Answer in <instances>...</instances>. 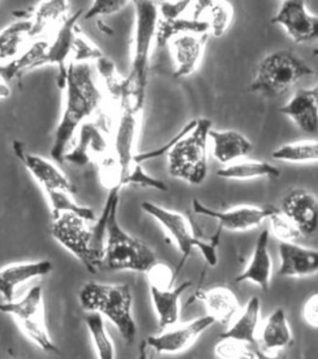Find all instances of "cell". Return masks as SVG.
Instances as JSON below:
<instances>
[{
  "label": "cell",
  "instance_id": "cell-1",
  "mask_svg": "<svg viewBox=\"0 0 318 359\" xmlns=\"http://www.w3.org/2000/svg\"><path fill=\"white\" fill-rule=\"evenodd\" d=\"M62 90L65 95L64 108L50 149V157L57 163H64L69 142L83 123L90 121L101 111L106 97L95 79L90 62H71L67 66Z\"/></svg>",
  "mask_w": 318,
  "mask_h": 359
},
{
  "label": "cell",
  "instance_id": "cell-2",
  "mask_svg": "<svg viewBox=\"0 0 318 359\" xmlns=\"http://www.w3.org/2000/svg\"><path fill=\"white\" fill-rule=\"evenodd\" d=\"M133 4L135 11L134 32L132 40L131 65L128 74L125 77L123 101H128L135 108L143 111L159 13L158 6L153 1L138 0L133 1Z\"/></svg>",
  "mask_w": 318,
  "mask_h": 359
},
{
  "label": "cell",
  "instance_id": "cell-3",
  "mask_svg": "<svg viewBox=\"0 0 318 359\" xmlns=\"http://www.w3.org/2000/svg\"><path fill=\"white\" fill-rule=\"evenodd\" d=\"M212 121L192 120L184 127L167 151L169 174L188 184H201L207 176L208 133Z\"/></svg>",
  "mask_w": 318,
  "mask_h": 359
},
{
  "label": "cell",
  "instance_id": "cell-4",
  "mask_svg": "<svg viewBox=\"0 0 318 359\" xmlns=\"http://www.w3.org/2000/svg\"><path fill=\"white\" fill-rule=\"evenodd\" d=\"M79 303L88 313H97L111 321L127 343L134 341L138 327L133 316V296L130 286L86 283L79 292Z\"/></svg>",
  "mask_w": 318,
  "mask_h": 359
},
{
  "label": "cell",
  "instance_id": "cell-5",
  "mask_svg": "<svg viewBox=\"0 0 318 359\" xmlns=\"http://www.w3.org/2000/svg\"><path fill=\"white\" fill-rule=\"evenodd\" d=\"M118 201H114L106 217L103 265L111 271L146 273L157 262L155 250L123 230L118 223Z\"/></svg>",
  "mask_w": 318,
  "mask_h": 359
},
{
  "label": "cell",
  "instance_id": "cell-6",
  "mask_svg": "<svg viewBox=\"0 0 318 359\" xmlns=\"http://www.w3.org/2000/svg\"><path fill=\"white\" fill-rule=\"evenodd\" d=\"M314 74V69L293 52L282 49L268 54L257 67L250 91L265 97H279L290 91L302 78Z\"/></svg>",
  "mask_w": 318,
  "mask_h": 359
},
{
  "label": "cell",
  "instance_id": "cell-7",
  "mask_svg": "<svg viewBox=\"0 0 318 359\" xmlns=\"http://www.w3.org/2000/svg\"><path fill=\"white\" fill-rule=\"evenodd\" d=\"M91 223L77 213H59L52 216L50 235L90 273H96L103 265V255L95 245L94 225Z\"/></svg>",
  "mask_w": 318,
  "mask_h": 359
},
{
  "label": "cell",
  "instance_id": "cell-8",
  "mask_svg": "<svg viewBox=\"0 0 318 359\" xmlns=\"http://www.w3.org/2000/svg\"><path fill=\"white\" fill-rule=\"evenodd\" d=\"M0 311L13 316L22 333L35 346L49 355L59 353L57 344L49 334L46 323L45 301L41 286H33L20 299L0 303Z\"/></svg>",
  "mask_w": 318,
  "mask_h": 359
},
{
  "label": "cell",
  "instance_id": "cell-9",
  "mask_svg": "<svg viewBox=\"0 0 318 359\" xmlns=\"http://www.w3.org/2000/svg\"><path fill=\"white\" fill-rule=\"evenodd\" d=\"M141 210L158 222L160 226L172 237L182 254V264L191 257L194 248L199 249L209 266L218 264L216 242H206L196 236L192 223L180 212L153 204L151 201L141 203Z\"/></svg>",
  "mask_w": 318,
  "mask_h": 359
},
{
  "label": "cell",
  "instance_id": "cell-10",
  "mask_svg": "<svg viewBox=\"0 0 318 359\" xmlns=\"http://www.w3.org/2000/svg\"><path fill=\"white\" fill-rule=\"evenodd\" d=\"M214 323V318L209 315H202L187 323H176L159 334L150 335L145 343L159 355H179L191 348Z\"/></svg>",
  "mask_w": 318,
  "mask_h": 359
},
{
  "label": "cell",
  "instance_id": "cell-11",
  "mask_svg": "<svg viewBox=\"0 0 318 359\" xmlns=\"http://www.w3.org/2000/svg\"><path fill=\"white\" fill-rule=\"evenodd\" d=\"M193 210L196 215L216 219L221 230L228 231H248L261 225L265 219L279 212L280 210L274 205H242L226 211L209 208L198 199L192 201Z\"/></svg>",
  "mask_w": 318,
  "mask_h": 359
},
{
  "label": "cell",
  "instance_id": "cell-12",
  "mask_svg": "<svg viewBox=\"0 0 318 359\" xmlns=\"http://www.w3.org/2000/svg\"><path fill=\"white\" fill-rule=\"evenodd\" d=\"M82 15H84L83 10H78L74 15L66 17L62 25L54 30L53 36L49 39L48 47L40 62V67L55 66L59 69L57 86L62 89L65 84L67 66L72 62L74 41L78 32L81 30L78 21L81 20Z\"/></svg>",
  "mask_w": 318,
  "mask_h": 359
},
{
  "label": "cell",
  "instance_id": "cell-13",
  "mask_svg": "<svg viewBox=\"0 0 318 359\" xmlns=\"http://www.w3.org/2000/svg\"><path fill=\"white\" fill-rule=\"evenodd\" d=\"M13 149L17 158L21 161L25 169L33 176L43 192L64 191L72 196L76 193L74 184L66 176L65 172L57 167V164H54L45 157L27 151L25 145L18 140L13 142Z\"/></svg>",
  "mask_w": 318,
  "mask_h": 359
},
{
  "label": "cell",
  "instance_id": "cell-14",
  "mask_svg": "<svg viewBox=\"0 0 318 359\" xmlns=\"http://www.w3.org/2000/svg\"><path fill=\"white\" fill-rule=\"evenodd\" d=\"M272 23L282 25L289 37L297 43L318 39V17L309 13L303 0H284Z\"/></svg>",
  "mask_w": 318,
  "mask_h": 359
},
{
  "label": "cell",
  "instance_id": "cell-15",
  "mask_svg": "<svg viewBox=\"0 0 318 359\" xmlns=\"http://www.w3.org/2000/svg\"><path fill=\"white\" fill-rule=\"evenodd\" d=\"M280 212L298 229L303 237L318 231V198L305 189H293L282 199Z\"/></svg>",
  "mask_w": 318,
  "mask_h": 359
},
{
  "label": "cell",
  "instance_id": "cell-16",
  "mask_svg": "<svg viewBox=\"0 0 318 359\" xmlns=\"http://www.w3.org/2000/svg\"><path fill=\"white\" fill-rule=\"evenodd\" d=\"M111 143L99 123L88 121L78 130L77 143L74 149L66 151L64 162L83 167L91 162L92 157L102 159L111 154Z\"/></svg>",
  "mask_w": 318,
  "mask_h": 359
},
{
  "label": "cell",
  "instance_id": "cell-17",
  "mask_svg": "<svg viewBox=\"0 0 318 359\" xmlns=\"http://www.w3.org/2000/svg\"><path fill=\"white\" fill-rule=\"evenodd\" d=\"M53 269L49 260L13 262L0 269V296L4 302L15 301L16 292L27 283L48 276Z\"/></svg>",
  "mask_w": 318,
  "mask_h": 359
},
{
  "label": "cell",
  "instance_id": "cell-18",
  "mask_svg": "<svg viewBox=\"0 0 318 359\" xmlns=\"http://www.w3.org/2000/svg\"><path fill=\"white\" fill-rule=\"evenodd\" d=\"M279 111L292 118L303 132L307 135L318 133V84L297 90Z\"/></svg>",
  "mask_w": 318,
  "mask_h": 359
},
{
  "label": "cell",
  "instance_id": "cell-19",
  "mask_svg": "<svg viewBox=\"0 0 318 359\" xmlns=\"http://www.w3.org/2000/svg\"><path fill=\"white\" fill-rule=\"evenodd\" d=\"M208 35H194L184 34L176 36L169 42L172 59L175 62V78H184L195 72L200 65L204 55L205 46Z\"/></svg>",
  "mask_w": 318,
  "mask_h": 359
},
{
  "label": "cell",
  "instance_id": "cell-20",
  "mask_svg": "<svg viewBox=\"0 0 318 359\" xmlns=\"http://www.w3.org/2000/svg\"><path fill=\"white\" fill-rule=\"evenodd\" d=\"M270 230H262L257 237L249 264L242 273L237 276L235 279L236 283H253L263 291L270 289L273 273V262L270 254Z\"/></svg>",
  "mask_w": 318,
  "mask_h": 359
},
{
  "label": "cell",
  "instance_id": "cell-21",
  "mask_svg": "<svg viewBox=\"0 0 318 359\" xmlns=\"http://www.w3.org/2000/svg\"><path fill=\"white\" fill-rule=\"evenodd\" d=\"M280 267L282 277L304 278L318 273V250L306 248L298 243H284L279 245Z\"/></svg>",
  "mask_w": 318,
  "mask_h": 359
},
{
  "label": "cell",
  "instance_id": "cell-22",
  "mask_svg": "<svg viewBox=\"0 0 318 359\" xmlns=\"http://www.w3.org/2000/svg\"><path fill=\"white\" fill-rule=\"evenodd\" d=\"M191 286V282L181 283L180 285L174 286L172 289H158L155 286H148L152 306L162 330H167L180 323L181 297Z\"/></svg>",
  "mask_w": 318,
  "mask_h": 359
},
{
  "label": "cell",
  "instance_id": "cell-23",
  "mask_svg": "<svg viewBox=\"0 0 318 359\" xmlns=\"http://www.w3.org/2000/svg\"><path fill=\"white\" fill-rule=\"evenodd\" d=\"M261 326V301L257 296H253L236 318H233L231 325L226 331L219 335V339H233L243 343L255 345L257 341L258 330Z\"/></svg>",
  "mask_w": 318,
  "mask_h": 359
},
{
  "label": "cell",
  "instance_id": "cell-24",
  "mask_svg": "<svg viewBox=\"0 0 318 359\" xmlns=\"http://www.w3.org/2000/svg\"><path fill=\"white\" fill-rule=\"evenodd\" d=\"M208 138L212 140L214 158L224 165L235 163L238 159L249 156L254 150L253 144L248 138L233 130L216 131L211 128Z\"/></svg>",
  "mask_w": 318,
  "mask_h": 359
},
{
  "label": "cell",
  "instance_id": "cell-25",
  "mask_svg": "<svg viewBox=\"0 0 318 359\" xmlns=\"http://www.w3.org/2000/svg\"><path fill=\"white\" fill-rule=\"evenodd\" d=\"M292 339L290 323L282 308H277L265 321H262L257 335V340L265 352L284 350L290 346Z\"/></svg>",
  "mask_w": 318,
  "mask_h": 359
},
{
  "label": "cell",
  "instance_id": "cell-26",
  "mask_svg": "<svg viewBox=\"0 0 318 359\" xmlns=\"http://www.w3.org/2000/svg\"><path fill=\"white\" fill-rule=\"evenodd\" d=\"M207 315L216 323H230L241 311L242 306L236 294L226 286H216L199 294Z\"/></svg>",
  "mask_w": 318,
  "mask_h": 359
},
{
  "label": "cell",
  "instance_id": "cell-27",
  "mask_svg": "<svg viewBox=\"0 0 318 359\" xmlns=\"http://www.w3.org/2000/svg\"><path fill=\"white\" fill-rule=\"evenodd\" d=\"M69 11V1L67 0L40 1L34 10L33 15L29 18L32 22V41L41 39L47 32H54L64 22Z\"/></svg>",
  "mask_w": 318,
  "mask_h": 359
},
{
  "label": "cell",
  "instance_id": "cell-28",
  "mask_svg": "<svg viewBox=\"0 0 318 359\" xmlns=\"http://www.w3.org/2000/svg\"><path fill=\"white\" fill-rule=\"evenodd\" d=\"M32 22L29 18L18 20L0 30V69L13 62L32 42Z\"/></svg>",
  "mask_w": 318,
  "mask_h": 359
},
{
  "label": "cell",
  "instance_id": "cell-29",
  "mask_svg": "<svg viewBox=\"0 0 318 359\" xmlns=\"http://www.w3.org/2000/svg\"><path fill=\"white\" fill-rule=\"evenodd\" d=\"M193 18L206 22L209 27V34L214 37H221L233 23V5L228 1H196Z\"/></svg>",
  "mask_w": 318,
  "mask_h": 359
},
{
  "label": "cell",
  "instance_id": "cell-30",
  "mask_svg": "<svg viewBox=\"0 0 318 359\" xmlns=\"http://www.w3.org/2000/svg\"><path fill=\"white\" fill-rule=\"evenodd\" d=\"M216 175L221 179L244 181L261 177H279L282 172L273 164L263 161H237L219 169Z\"/></svg>",
  "mask_w": 318,
  "mask_h": 359
},
{
  "label": "cell",
  "instance_id": "cell-31",
  "mask_svg": "<svg viewBox=\"0 0 318 359\" xmlns=\"http://www.w3.org/2000/svg\"><path fill=\"white\" fill-rule=\"evenodd\" d=\"M184 34L194 35H209V27L206 22L196 21L194 18H177L172 21H163L159 18L155 33V45L163 47L172 39Z\"/></svg>",
  "mask_w": 318,
  "mask_h": 359
},
{
  "label": "cell",
  "instance_id": "cell-32",
  "mask_svg": "<svg viewBox=\"0 0 318 359\" xmlns=\"http://www.w3.org/2000/svg\"><path fill=\"white\" fill-rule=\"evenodd\" d=\"M84 320L97 359H115V344L106 331L104 318L97 313H88Z\"/></svg>",
  "mask_w": 318,
  "mask_h": 359
},
{
  "label": "cell",
  "instance_id": "cell-33",
  "mask_svg": "<svg viewBox=\"0 0 318 359\" xmlns=\"http://www.w3.org/2000/svg\"><path fill=\"white\" fill-rule=\"evenodd\" d=\"M272 157L286 163H318L317 140H302L277 147Z\"/></svg>",
  "mask_w": 318,
  "mask_h": 359
},
{
  "label": "cell",
  "instance_id": "cell-34",
  "mask_svg": "<svg viewBox=\"0 0 318 359\" xmlns=\"http://www.w3.org/2000/svg\"><path fill=\"white\" fill-rule=\"evenodd\" d=\"M95 67L102 81L103 91L111 102L118 103L120 106L125 98V77L118 74L114 62L106 55L98 59Z\"/></svg>",
  "mask_w": 318,
  "mask_h": 359
},
{
  "label": "cell",
  "instance_id": "cell-35",
  "mask_svg": "<svg viewBox=\"0 0 318 359\" xmlns=\"http://www.w3.org/2000/svg\"><path fill=\"white\" fill-rule=\"evenodd\" d=\"M45 194L48 201L52 216L62 212H74L82 216L89 222L97 221L94 211L90 208H86V206L76 203L72 194L64 192V191H52V192H47Z\"/></svg>",
  "mask_w": 318,
  "mask_h": 359
},
{
  "label": "cell",
  "instance_id": "cell-36",
  "mask_svg": "<svg viewBox=\"0 0 318 359\" xmlns=\"http://www.w3.org/2000/svg\"><path fill=\"white\" fill-rule=\"evenodd\" d=\"M254 345L233 339H219L214 346V355L219 359H255Z\"/></svg>",
  "mask_w": 318,
  "mask_h": 359
},
{
  "label": "cell",
  "instance_id": "cell-37",
  "mask_svg": "<svg viewBox=\"0 0 318 359\" xmlns=\"http://www.w3.org/2000/svg\"><path fill=\"white\" fill-rule=\"evenodd\" d=\"M104 57L102 50L91 41L85 34L83 33L82 29L78 32L74 41V64H83V62H97L98 59Z\"/></svg>",
  "mask_w": 318,
  "mask_h": 359
},
{
  "label": "cell",
  "instance_id": "cell-38",
  "mask_svg": "<svg viewBox=\"0 0 318 359\" xmlns=\"http://www.w3.org/2000/svg\"><path fill=\"white\" fill-rule=\"evenodd\" d=\"M270 233L284 243H297L302 238V233L280 211L270 217Z\"/></svg>",
  "mask_w": 318,
  "mask_h": 359
},
{
  "label": "cell",
  "instance_id": "cell-39",
  "mask_svg": "<svg viewBox=\"0 0 318 359\" xmlns=\"http://www.w3.org/2000/svg\"><path fill=\"white\" fill-rule=\"evenodd\" d=\"M148 286L158 289H172L175 283L176 273L170 266L162 262H155L146 272Z\"/></svg>",
  "mask_w": 318,
  "mask_h": 359
},
{
  "label": "cell",
  "instance_id": "cell-40",
  "mask_svg": "<svg viewBox=\"0 0 318 359\" xmlns=\"http://www.w3.org/2000/svg\"><path fill=\"white\" fill-rule=\"evenodd\" d=\"M131 3L132 1L128 0H95L91 3L90 8L84 13V18L91 20L95 17L111 16L120 13Z\"/></svg>",
  "mask_w": 318,
  "mask_h": 359
},
{
  "label": "cell",
  "instance_id": "cell-41",
  "mask_svg": "<svg viewBox=\"0 0 318 359\" xmlns=\"http://www.w3.org/2000/svg\"><path fill=\"white\" fill-rule=\"evenodd\" d=\"M193 1H162L159 3V18L163 21H172L181 18V15L187 10Z\"/></svg>",
  "mask_w": 318,
  "mask_h": 359
},
{
  "label": "cell",
  "instance_id": "cell-42",
  "mask_svg": "<svg viewBox=\"0 0 318 359\" xmlns=\"http://www.w3.org/2000/svg\"><path fill=\"white\" fill-rule=\"evenodd\" d=\"M303 321L314 330H318V292L310 294L303 304Z\"/></svg>",
  "mask_w": 318,
  "mask_h": 359
},
{
  "label": "cell",
  "instance_id": "cell-43",
  "mask_svg": "<svg viewBox=\"0 0 318 359\" xmlns=\"http://www.w3.org/2000/svg\"><path fill=\"white\" fill-rule=\"evenodd\" d=\"M13 95V89L8 79L0 74V100H6Z\"/></svg>",
  "mask_w": 318,
  "mask_h": 359
},
{
  "label": "cell",
  "instance_id": "cell-44",
  "mask_svg": "<svg viewBox=\"0 0 318 359\" xmlns=\"http://www.w3.org/2000/svg\"><path fill=\"white\" fill-rule=\"evenodd\" d=\"M255 359H285L282 355H272L270 352L263 351V350H256V355H255Z\"/></svg>",
  "mask_w": 318,
  "mask_h": 359
},
{
  "label": "cell",
  "instance_id": "cell-45",
  "mask_svg": "<svg viewBox=\"0 0 318 359\" xmlns=\"http://www.w3.org/2000/svg\"><path fill=\"white\" fill-rule=\"evenodd\" d=\"M138 359H151V357H150L148 353H147V345L145 341L140 345V351H139Z\"/></svg>",
  "mask_w": 318,
  "mask_h": 359
},
{
  "label": "cell",
  "instance_id": "cell-46",
  "mask_svg": "<svg viewBox=\"0 0 318 359\" xmlns=\"http://www.w3.org/2000/svg\"><path fill=\"white\" fill-rule=\"evenodd\" d=\"M312 54H314V57H318V47H314V48L312 49Z\"/></svg>",
  "mask_w": 318,
  "mask_h": 359
}]
</instances>
